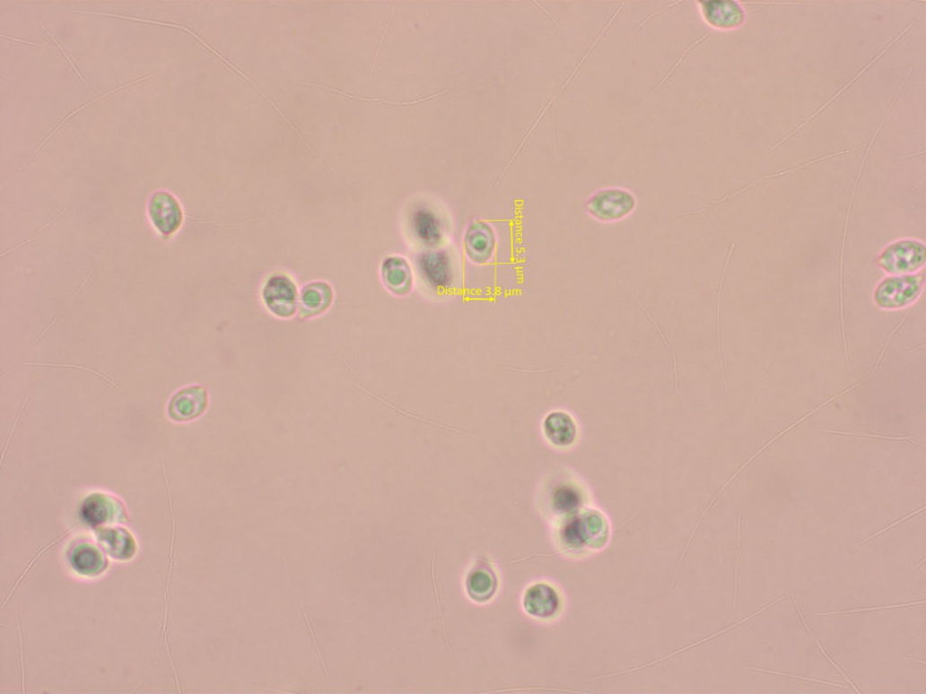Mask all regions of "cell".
<instances>
[{"label": "cell", "instance_id": "2", "mask_svg": "<svg viewBox=\"0 0 926 694\" xmlns=\"http://www.w3.org/2000/svg\"><path fill=\"white\" fill-rule=\"evenodd\" d=\"M209 404L206 389L201 386H189L179 390L170 398L167 412L171 421H191L201 417Z\"/></svg>", "mask_w": 926, "mask_h": 694}, {"label": "cell", "instance_id": "10", "mask_svg": "<svg viewBox=\"0 0 926 694\" xmlns=\"http://www.w3.org/2000/svg\"><path fill=\"white\" fill-rule=\"evenodd\" d=\"M383 278L387 286L397 293H405L409 289L411 274L408 265L403 259H389L383 266Z\"/></svg>", "mask_w": 926, "mask_h": 694}, {"label": "cell", "instance_id": "6", "mask_svg": "<svg viewBox=\"0 0 926 694\" xmlns=\"http://www.w3.org/2000/svg\"><path fill=\"white\" fill-rule=\"evenodd\" d=\"M544 433L550 444L566 448L574 444L578 436L576 421L564 411H554L545 418Z\"/></svg>", "mask_w": 926, "mask_h": 694}, {"label": "cell", "instance_id": "5", "mask_svg": "<svg viewBox=\"0 0 926 694\" xmlns=\"http://www.w3.org/2000/svg\"><path fill=\"white\" fill-rule=\"evenodd\" d=\"M465 245L470 259L477 265H485L494 256L496 238L488 223L476 222L467 231Z\"/></svg>", "mask_w": 926, "mask_h": 694}, {"label": "cell", "instance_id": "8", "mask_svg": "<svg viewBox=\"0 0 926 694\" xmlns=\"http://www.w3.org/2000/svg\"><path fill=\"white\" fill-rule=\"evenodd\" d=\"M526 612L537 618H550L560 608V598L548 585L538 584L527 590L524 598Z\"/></svg>", "mask_w": 926, "mask_h": 694}, {"label": "cell", "instance_id": "11", "mask_svg": "<svg viewBox=\"0 0 926 694\" xmlns=\"http://www.w3.org/2000/svg\"><path fill=\"white\" fill-rule=\"evenodd\" d=\"M424 266V274L431 284L445 287L452 282V267L444 254H432Z\"/></svg>", "mask_w": 926, "mask_h": 694}, {"label": "cell", "instance_id": "7", "mask_svg": "<svg viewBox=\"0 0 926 694\" xmlns=\"http://www.w3.org/2000/svg\"><path fill=\"white\" fill-rule=\"evenodd\" d=\"M702 13L710 26L728 30L742 25L745 22V12L739 4L734 2L701 3Z\"/></svg>", "mask_w": 926, "mask_h": 694}, {"label": "cell", "instance_id": "3", "mask_svg": "<svg viewBox=\"0 0 926 694\" xmlns=\"http://www.w3.org/2000/svg\"><path fill=\"white\" fill-rule=\"evenodd\" d=\"M150 217L163 237H170L181 226L183 214L179 202L169 193L159 191L150 202Z\"/></svg>", "mask_w": 926, "mask_h": 694}, {"label": "cell", "instance_id": "12", "mask_svg": "<svg viewBox=\"0 0 926 694\" xmlns=\"http://www.w3.org/2000/svg\"><path fill=\"white\" fill-rule=\"evenodd\" d=\"M480 584V587L475 589L474 598H489L496 589V577L490 570H480L473 574L470 586Z\"/></svg>", "mask_w": 926, "mask_h": 694}, {"label": "cell", "instance_id": "1", "mask_svg": "<svg viewBox=\"0 0 926 694\" xmlns=\"http://www.w3.org/2000/svg\"><path fill=\"white\" fill-rule=\"evenodd\" d=\"M636 207V198L625 189L598 191L586 203V210L600 221H617L628 217Z\"/></svg>", "mask_w": 926, "mask_h": 694}, {"label": "cell", "instance_id": "4", "mask_svg": "<svg viewBox=\"0 0 926 694\" xmlns=\"http://www.w3.org/2000/svg\"><path fill=\"white\" fill-rule=\"evenodd\" d=\"M263 300L270 312L278 317H290L295 310L297 291L290 279L282 276L273 277L263 290Z\"/></svg>", "mask_w": 926, "mask_h": 694}, {"label": "cell", "instance_id": "9", "mask_svg": "<svg viewBox=\"0 0 926 694\" xmlns=\"http://www.w3.org/2000/svg\"><path fill=\"white\" fill-rule=\"evenodd\" d=\"M331 290L328 285L323 282L307 286L301 295V307L307 315H315L323 312L330 305Z\"/></svg>", "mask_w": 926, "mask_h": 694}]
</instances>
